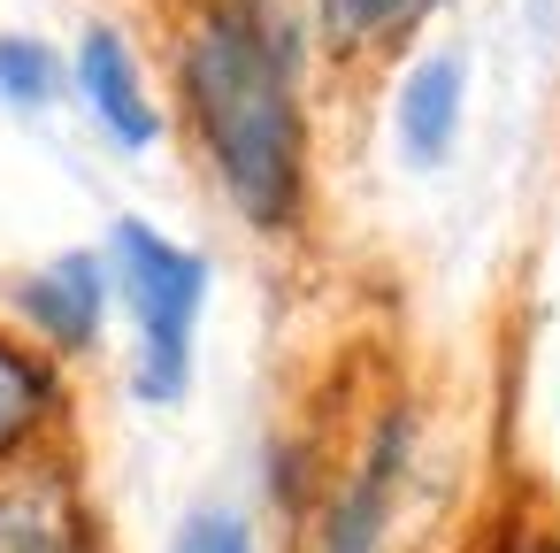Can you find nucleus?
<instances>
[{"label": "nucleus", "mask_w": 560, "mask_h": 553, "mask_svg": "<svg viewBox=\"0 0 560 553\" xmlns=\"http://www.w3.org/2000/svg\"><path fill=\"white\" fill-rule=\"evenodd\" d=\"M460 101H468V70L453 47H430L399 70V101H392V124H399V154L415 170H438L460 139Z\"/></svg>", "instance_id": "7"}, {"label": "nucleus", "mask_w": 560, "mask_h": 553, "mask_svg": "<svg viewBox=\"0 0 560 553\" xmlns=\"http://www.w3.org/2000/svg\"><path fill=\"white\" fill-rule=\"evenodd\" d=\"M108 292H116V277H108V254H55L47 269H32L24 285H16V315L32 323V338L47 346V354H93L101 346V315H108Z\"/></svg>", "instance_id": "4"}, {"label": "nucleus", "mask_w": 560, "mask_h": 553, "mask_svg": "<svg viewBox=\"0 0 560 553\" xmlns=\"http://www.w3.org/2000/svg\"><path fill=\"white\" fill-rule=\"evenodd\" d=\"M499 553H560V530H552V522H537V530H514Z\"/></svg>", "instance_id": "12"}, {"label": "nucleus", "mask_w": 560, "mask_h": 553, "mask_svg": "<svg viewBox=\"0 0 560 553\" xmlns=\"http://www.w3.org/2000/svg\"><path fill=\"white\" fill-rule=\"evenodd\" d=\"M170 553H254V530H246V515H231V507H192V515L177 522Z\"/></svg>", "instance_id": "11"}, {"label": "nucleus", "mask_w": 560, "mask_h": 553, "mask_svg": "<svg viewBox=\"0 0 560 553\" xmlns=\"http://www.w3.org/2000/svg\"><path fill=\"white\" fill-rule=\"evenodd\" d=\"M70 78H78V101L93 108V124H101L116 147H131V154L162 147V101L147 93L139 55H131V39H124L116 24H93V32L78 39Z\"/></svg>", "instance_id": "5"}, {"label": "nucleus", "mask_w": 560, "mask_h": 553, "mask_svg": "<svg viewBox=\"0 0 560 553\" xmlns=\"http://www.w3.org/2000/svg\"><path fill=\"white\" fill-rule=\"evenodd\" d=\"M0 553H101L93 507L62 469H24L0 484Z\"/></svg>", "instance_id": "6"}, {"label": "nucleus", "mask_w": 560, "mask_h": 553, "mask_svg": "<svg viewBox=\"0 0 560 553\" xmlns=\"http://www.w3.org/2000/svg\"><path fill=\"white\" fill-rule=\"evenodd\" d=\"M108 277H116V300L139 323L131 392L147 407H177L185 384H192V346H200V308H208V262L185 239L154 231L147 216H116V231H108Z\"/></svg>", "instance_id": "2"}, {"label": "nucleus", "mask_w": 560, "mask_h": 553, "mask_svg": "<svg viewBox=\"0 0 560 553\" xmlns=\"http://www.w3.org/2000/svg\"><path fill=\"white\" fill-rule=\"evenodd\" d=\"M62 85V62L47 39H0V101L9 108H47Z\"/></svg>", "instance_id": "10"}, {"label": "nucleus", "mask_w": 560, "mask_h": 553, "mask_svg": "<svg viewBox=\"0 0 560 553\" xmlns=\"http://www.w3.org/2000/svg\"><path fill=\"white\" fill-rule=\"evenodd\" d=\"M55 415H62V369H55V354H39V346L0 331V461H16Z\"/></svg>", "instance_id": "8"}, {"label": "nucleus", "mask_w": 560, "mask_h": 553, "mask_svg": "<svg viewBox=\"0 0 560 553\" xmlns=\"http://www.w3.org/2000/svg\"><path fill=\"white\" fill-rule=\"evenodd\" d=\"M415 461V407L392 400L369 438L346 453V469L330 476V499L315 515V553H384L392 515H399V484Z\"/></svg>", "instance_id": "3"}, {"label": "nucleus", "mask_w": 560, "mask_h": 553, "mask_svg": "<svg viewBox=\"0 0 560 553\" xmlns=\"http://www.w3.org/2000/svg\"><path fill=\"white\" fill-rule=\"evenodd\" d=\"M177 108L246 231L284 239L307 216L300 47L261 0H200L177 32Z\"/></svg>", "instance_id": "1"}, {"label": "nucleus", "mask_w": 560, "mask_h": 553, "mask_svg": "<svg viewBox=\"0 0 560 553\" xmlns=\"http://www.w3.org/2000/svg\"><path fill=\"white\" fill-rule=\"evenodd\" d=\"M445 0H315V32L330 55H384L399 39H415V24H430Z\"/></svg>", "instance_id": "9"}]
</instances>
